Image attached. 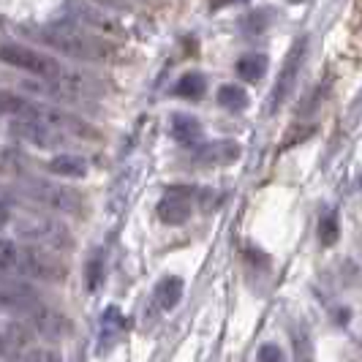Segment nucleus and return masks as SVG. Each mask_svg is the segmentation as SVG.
Masks as SVG:
<instances>
[{
  "instance_id": "1",
  "label": "nucleus",
  "mask_w": 362,
  "mask_h": 362,
  "mask_svg": "<svg viewBox=\"0 0 362 362\" xmlns=\"http://www.w3.org/2000/svg\"><path fill=\"white\" fill-rule=\"evenodd\" d=\"M33 36L49 47L54 52L66 54V57H74V60H107L112 54V47H109L104 38L93 36L85 28H76V25H69V22H54V25H44L33 30Z\"/></svg>"
},
{
  "instance_id": "2",
  "label": "nucleus",
  "mask_w": 362,
  "mask_h": 362,
  "mask_svg": "<svg viewBox=\"0 0 362 362\" xmlns=\"http://www.w3.org/2000/svg\"><path fill=\"white\" fill-rule=\"evenodd\" d=\"M17 237L28 240L36 248H47V251H71L74 235L71 229L49 216H25L17 221Z\"/></svg>"
},
{
  "instance_id": "3",
  "label": "nucleus",
  "mask_w": 362,
  "mask_h": 362,
  "mask_svg": "<svg viewBox=\"0 0 362 362\" xmlns=\"http://www.w3.org/2000/svg\"><path fill=\"white\" fill-rule=\"evenodd\" d=\"M0 60L8 63V66H14V69H19V71L30 74V76L44 79L47 85L54 82L60 74L66 71V66H60L52 54L38 52V49L28 47V44H3V47H0Z\"/></svg>"
},
{
  "instance_id": "4",
  "label": "nucleus",
  "mask_w": 362,
  "mask_h": 362,
  "mask_svg": "<svg viewBox=\"0 0 362 362\" xmlns=\"http://www.w3.org/2000/svg\"><path fill=\"white\" fill-rule=\"evenodd\" d=\"M22 191L33 202L49 207L54 213H63V216H79L82 213V194L76 188L60 185V182L30 180L22 185Z\"/></svg>"
},
{
  "instance_id": "5",
  "label": "nucleus",
  "mask_w": 362,
  "mask_h": 362,
  "mask_svg": "<svg viewBox=\"0 0 362 362\" xmlns=\"http://www.w3.org/2000/svg\"><path fill=\"white\" fill-rule=\"evenodd\" d=\"M17 272L22 278L30 281H44V284H57L66 278V267L63 262L47 251V248H36V245H19Z\"/></svg>"
},
{
  "instance_id": "6",
  "label": "nucleus",
  "mask_w": 362,
  "mask_h": 362,
  "mask_svg": "<svg viewBox=\"0 0 362 362\" xmlns=\"http://www.w3.org/2000/svg\"><path fill=\"white\" fill-rule=\"evenodd\" d=\"M305 52H308V36L297 38V41L291 44L289 54H286V60H284V69H281V74H278L275 88H272L270 98H267V109H270V115H275L278 109L284 107V101L289 98L291 85L297 82L300 66H303V60H305Z\"/></svg>"
},
{
  "instance_id": "7",
  "label": "nucleus",
  "mask_w": 362,
  "mask_h": 362,
  "mask_svg": "<svg viewBox=\"0 0 362 362\" xmlns=\"http://www.w3.org/2000/svg\"><path fill=\"white\" fill-rule=\"evenodd\" d=\"M41 305L38 291L22 281H0V313H33Z\"/></svg>"
},
{
  "instance_id": "8",
  "label": "nucleus",
  "mask_w": 362,
  "mask_h": 362,
  "mask_svg": "<svg viewBox=\"0 0 362 362\" xmlns=\"http://www.w3.org/2000/svg\"><path fill=\"white\" fill-rule=\"evenodd\" d=\"M30 327L36 335H44L49 341H63L74 332V325L69 316H63L60 310L49 308V305H38L30 313Z\"/></svg>"
},
{
  "instance_id": "9",
  "label": "nucleus",
  "mask_w": 362,
  "mask_h": 362,
  "mask_svg": "<svg viewBox=\"0 0 362 362\" xmlns=\"http://www.w3.org/2000/svg\"><path fill=\"white\" fill-rule=\"evenodd\" d=\"M240 158V145L235 139H218V142H207L194 150V161L199 166H226Z\"/></svg>"
},
{
  "instance_id": "10",
  "label": "nucleus",
  "mask_w": 362,
  "mask_h": 362,
  "mask_svg": "<svg viewBox=\"0 0 362 362\" xmlns=\"http://www.w3.org/2000/svg\"><path fill=\"white\" fill-rule=\"evenodd\" d=\"M156 213H158V218H161L166 226H180V223H185V221L191 218L194 207H191V199L182 197V194H166V197L158 202Z\"/></svg>"
},
{
  "instance_id": "11",
  "label": "nucleus",
  "mask_w": 362,
  "mask_h": 362,
  "mask_svg": "<svg viewBox=\"0 0 362 362\" xmlns=\"http://www.w3.org/2000/svg\"><path fill=\"white\" fill-rule=\"evenodd\" d=\"M172 136H175L180 145H197L202 139V123L194 115L177 112V115L172 117Z\"/></svg>"
},
{
  "instance_id": "12",
  "label": "nucleus",
  "mask_w": 362,
  "mask_h": 362,
  "mask_svg": "<svg viewBox=\"0 0 362 362\" xmlns=\"http://www.w3.org/2000/svg\"><path fill=\"white\" fill-rule=\"evenodd\" d=\"M267 54L262 52H248L237 60V76L245 79V82H259L264 74H267Z\"/></svg>"
},
{
  "instance_id": "13",
  "label": "nucleus",
  "mask_w": 362,
  "mask_h": 362,
  "mask_svg": "<svg viewBox=\"0 0 362 362\" xmlns=\"http://www.w3.org/2000/svg\"><path fill=\"white\" fill-rule=\"evenodd\" d=\"M180 297H182V278L166 275V278L158 281V286H156V303H158V308L172 310L180 303Z\"/></svg>"
},
{
  "instance_id": "14",
  "label": "nucleus",
  "mask_w": 362,
  "mask_h": 362,
  "mask_svg": "<svg viewBox=\"0 0 362 362\" xmlns=\"http://www.w3.org/2000/svg\"><path fill=\"white\" fill-rule=\"evenodd\" d=\"M49 169L60 177H85L88 175V161L79 158V156H71V153H60L49 161Z\"/></svg>"
},
{
  "instance_id": "15",
  "label": "nucleus",
  "mask_w": 362,
  "mask_h": 362,
  "mask_svg": "<svg viewBox=\"0 0 362 362\" xmlns=\"http://www.w3.org/2000/svg\"><path fill=\"white\" fill-rule=\"evenodd\" d=\"M120 329H123V316H120V310L109 308L107 313H104V319H101V344H98L101 346V354H107L109 349L115 346Z\"/></svg>"
},
{
  "instance_id": "16",
  "label": "nucleus",
  "mask_w": 362,
  "mask_h": 362,
  "mask_svg": "<svg viewBox=\"0 0 362 362\" xmlns=\"http://www.w3.org/2000/svg\"><path fill=\"white\" fill-rule=\"evenodd\" d=\"M204 88H207L204 76H202L199 71H188V74H182L180 79H177V85H175V95L197 101V98H202V95H204Z\"/></svg>"
},
{
  "instance_id": "17",
  "label": "nucleus",
  "mask_w": 362,
  "mask_h": 362,
  "mask_svg": "<svg viewBox=\"0 0 362 362\" xmlns=\"http://www.w3.org/2000/svg\"><path fill=\"white\" fill-rule=\"evenodd\" d=\"M218 104L229 112H243L248 107V93L240 85H221L218 88Z\"/></svg>"
},
{
  "instance_id": "18",
  "label": "nucleus",
  "mask_w": 362,
  "mask_h": 362,
  "mask_svg": "<svg viewBox=\"0 0 362 362\" xmlns=\"http://www.w3.org/2000/svg\"><path fill=\"white\" fill-rule=\"evenodd\" d=\"M338 235H341V223H338V213H332V210H327L325 216L319 218V240H322V245H335L338 243Z\"/></svg>"
},
{
  "instance_id": "19",
  "label": "nucleus",
  "mask_w": 362,
  "mask_h": 362,
  "mask_svg": "<svg viewBox=\"0 0 362 362\" xmlns=\"http://www.w3.org/2000/svg\"><path fill=\"white\" fill-rule=\"evenodd\" d=\"M19 245L14 240H0V272H17Z\"/></svg>"
},
{
  "instance_id": "20",
  "label": "nucleus",
  "mask_w": 362,
  "mask_h": 362,
  "mask_svg": "<svg viewBox=\"0 0 362 362\" xmlns=\"http://www.w3.org/2000/svg\"><path fill=\"white\" fill-rule=\"evenodd\" d=\"M11 362H63L54 349H25Z\"/></svg>"
},
{
  "instance_id": "21",
  "label": "nucleus",
  "mask_w": 362,
  "mask_h": 362,
  "mask_svg": "<svg viewBox=\"0 0 362 362\" xmlns=\"http://www.w3.org/2000/svg\"><path fill=\"white\" fill-rule=\"evenodd\" d=\"M101 284H104V262L95 256L85 267V286H88V291H95Z\"/></svg>"
},
{
  "instance_id": "22",
  "label": "nucleus",
  "mask_w": 362,
  "mask_h": 362,
  "mask_svg": "<svg viewBox=\"0 0 362 362\" xmlns=\"http://www.w3.org/2000/svg\"><path fill=\"white\" fill-rule=\"evenodd\" d=\"M267 11H254V14H248L245 22H243V28L248 30V33H262V30H267L270 28V22H267Z\"/></svg>"
},
{
  "instance_id": "23",
  "label": "nucleus",
  "mask_w": 362,
  "mask_h": 362,
  "mask_svg": "<svg viewBox=\"0 0 362 362\" xmlns=\"http://www.w3.org/2000/svg\"><path fill=\"white\" fill-rule=\"evenodd\" d=\"M256 362H286V357H284L281 346L264 344L262 349H259V354H256Z\"/></svg>"
},
{
  "instance_id": "24",
  "label": "nucleus",
  "mask_w": 362,
  "mask_h": 362,
  "mask_svg": "<svg viewBox=\"0 0 362 362\" xmlns=\"http://www.w3.org/2000/svg\"><path fill=\"white\" fill-rule=\"evenodd\" d=\"M8 341H6V332H3V325H0V354H8Z\"/></svg>"
},
{
  "instance_id": "25",
  "label": "nucleus",
  "mask_w": 362,
  "mask_h": 362,
  "mask_svg": "<svg viewBox=\"0 0 362 362\" xmlns=\"http://www.w3.org/2000/svg\"><path fill=\"white\" fill-rule=\"evenodd\" d=\"M8 226V210H6V204H0V229H6Z\"/></svg>"
}]
</instances>
